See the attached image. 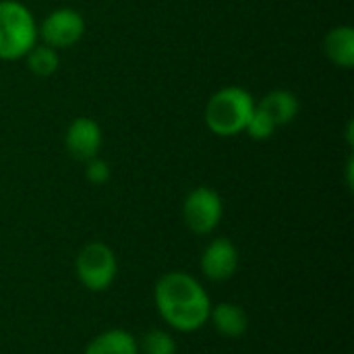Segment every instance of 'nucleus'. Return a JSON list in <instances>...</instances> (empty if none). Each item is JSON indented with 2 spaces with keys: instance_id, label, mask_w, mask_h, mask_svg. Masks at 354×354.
Here are the masks:
<instances>
[{
  "instance_id": "nucleus-8",
  "label": "nucleus",
  "mask_w": 354,
  "mask_h": 354,
  "mask_svg": "<svg viewBox=\"0 0 354 354\" xmlns=\"http://www.w3.org/2000/svg\"><path fill=\"white\" fill-rule=\"evenodd\" d=\"M104 143V133L97 120L89 116H77L64 133V149L77 162H87L100 156Z\"/></svg>"
},
{
  "instance_id": "nucleus-7",
  "label": "nucleus",
  "mask_w": 354,
  "mask_h": 354,
  "mask_svg": "<svg viewBox=\"0 0 354 354\" xmlns=\"http://www.w3.org/2000/svg\"><path fill=\"white\" fill-rule=\"evenodd\" d=\"M199 270H201L203 278H207L209 282L230 280L239 270L236 245L226 236H218V239L209 241V245L203 249V253L199 257Z\"/></svg>"
},
{
  "instance_id": "nucleus-14",
  "label": "nucleus",
  "mask_w": 354,
  "mask_h": 354,
  "mask_svg": "<svg viewBox=\"0 0 354 354\" xmlns=\"http://www.w3.org/2000/svg\"><path fill=\"white\" fill-rule=\"evenodd\" d=\"M137 344H139V354H176V351H178L174 336L162 328L147 330L137 340Z\"/></svg>"
},
{
  "instance_id": "nucleus-9",
  "label": "nucleus",
  "mask_w": 354,
  "mask_h": 354,
  "mask_svg": "<svg viewBox=\"0 0 354 354\" xmlns=\"http://www.w3.org/2000/svg\"><path fill=\"white\" fill-rule=\"evenodd\" d=\"M207 324H212L216 334H220L222 338L239 340L249 330V315H247V311L239 303L226 301V303L212 305Z\"/></svg>"
},
{
  "instance_id": "nucleus-6",
  "label": "nucleus",
  "mask_w": 354,
  "mask_h": 354,
  "mask_svg": "<svg viewBox=\"0 0 354 354\" xmlns=\"http://www.w3.org/2000/svg\"><path fill=\"white\" fill-rule=\"evenodd\" d=\"M85 19L71 6L50 10L41 23H37V39L54 50H66L81 41L85 35Z\"/></svg>"
},
{
  "instance_id": "nucleus-12",
  "label": "nucleus",
  "mask_w": 354,
  "mask_h": 354,
  "mask_svg": "<svg viewBox=\"0 0 354 354\" xmlns=\"http://www.w3.org/2000/svg\"><path fill=\"white\" fill-rule=\"evenodd\" d=\"M83 354H139V344L129 330L112 328L93 336Z\"/></svg>"
},
{
  "instance_id": "nucleus-17",
  "label": "nucleus",
  "mask_w": 354,
  "mask_h": 354,
  "mask_svg": "<svg viewBox=\"0 0 354 354\" xmlns=\"http://www.w3.org/2000/svg\"><path fill=\"white\" fill-rule=\"evenodd\" d=\"M346 180H348V187H353V156L348 158V164H346Z\"/></svg>"
},
{
  "instance_id": "nucleus-11",
  "label": "nucleus",
  "mask_w": 354,
  "mask_h": 354,
  "mask_svg": "<svg viewBox=\"0 0 354 354\" xmlns=\"http://www.w3.org/2000/svg\"><path fill=\"white\" fill-rule=\"evenodd\" d=\"M255 106L266 116H270L276 127H284V124L292 122L301 112L299 97L288 89H274V91L266 93L259 102H255Z\"/></svg>"
},
{
  "instance_id": "nucleus-13",
  "label": "nucleus",
  "mask_w": 354,
  "mask_h": 354,
  "mask_svg": "<svg viewBox=\"0 0 354 354\" xmlns=\"http://www.w3.org/2000/svg\"><path fill=\"white\" fill-rule=\"evenodd\" d=\"M25 62L31 75L35 77H52L58 66H60V56L58 50L37 41L27 54H25Z\"/></svg>"
},
{
  "instance_id": "nucleus-16",
  "label": "nucleus",
  "mask_w": 354,
  "mask_h": 354,
  "mask_svg": "<svg viewBox=\"0 0 354 354\" xmlns=\"http://www.w3.org/2000/svg\"><path fill=\"white\" fill-rule=\"evenodd\" d=\"M112 176V168L106 160L102 158H91L85 162V178L91 183V185H106Z\"/></svg>"
},
{
  "instance_id": "nucleus-4",
  "label": "nucleus",
  "mask_w": 354,
  "mask_h": 354,
  "mask_svg": "<svg viewBox=\"0 0 354 354\" xmlns=\"http://www.w3.org/2000/svg\"><path fill=\"white\" fill-rule=\"evenodd\" d=\"M75 274L81 286L89 292L108 290L118 276L116 253L102 241H91L81 247L75 257Z\"/></svg>"
},
{
  "instance_id": "nucleus-15",
  "label": "nucleus",
  "mask_w": 354,
  "mask_h": 354,
  "mask_svg": "<svg viewBox=\"0 0 354 354\" xmlns=\"http://www.w3.org/2000/svg\"><path fill=\"white\" fill-rule=\"evenodd\" d=\"M276 124L272 122V118L270 116H266L257 106H255V110H253V114H251V118H249V122H247V127H245V133L251 137V139H255V141H266V139H270L274 133H276Z\"/></svg>"
},
{
  "instance_id": "nucleus-2",
  "label": "nucleus",
  "mask_w": 354,
  "mask_h": 354,
  "mask_svg": "<svg viewBox=\"0 0 354 354\" xmlns=\"http://www.w3.org/2000/svg\"><path fill=\"white\" fill-rule=\"evenodd\" d=\"M255 110L253 95L239 85L218 89L205 104L203 120L216 137H236L245 133V127Z\"/></svg>"
},
{
  "instance_id": "nucleus-10",
  "label": "nucleus",
  "mask_w": 354,
  "mask_h": 354,
  "mask_svg": "<svg viewBox=\"0 0 354 354\" xmlns=\"http://www.w3.org/2000/svg\"><path fill=\"white\" fill-rule=\"evenodd\" d=\"M324 54L326 58L344 71L354 66V29L351 25H336L324 37Z\"/></svg>"
},
{
  "instance_id": "nucleus-5",
  "label": "nucleus",
  "mask_w": 354,
  "mask_h": 354,
  "mask_svg": "<svg viewBox=\"0 0 354 354\" xmlns=\"http://www.w3.org/2000/svg\"><path fill=\"white\" fill-rule=\"evenodd\" d=\"M224 218V201L220 193L212 187H195L183 201V222L197 234H212Z\"/></svg>"
},
{
  "instance_id": "nucleus-1",
  "label": "nucleus",
  "mask_w": 354,
  "mask_h": 354,
  "mask_svg": "<svg viewBox=\"0 0 354 354\" xmlns=\"http://www.w3.org/2000/svg\"><path fill=\"white\" fill-rule=\"evenodd\" d=\"M153 303L162 322L178 334L199 332L207 324L212 311L207 290L187 272L164 274L156 282Z\"/></svg>"
},
{
  "instance_id": "nucleus-3",
  "label": "nucleus",
  "mask_w": 354,
  "mask_h": 354,
  "mask_svg": "<svg viewBox=\"0 0 354 354\" xmlns=\"http://www.w3.org/2000/svg\"><path fill=\"white\" fill-rule=\"evenodd\" d=\"M37 41L33 12L19 0H0V60H23Z\"/></svg>"
}]
</instances>
